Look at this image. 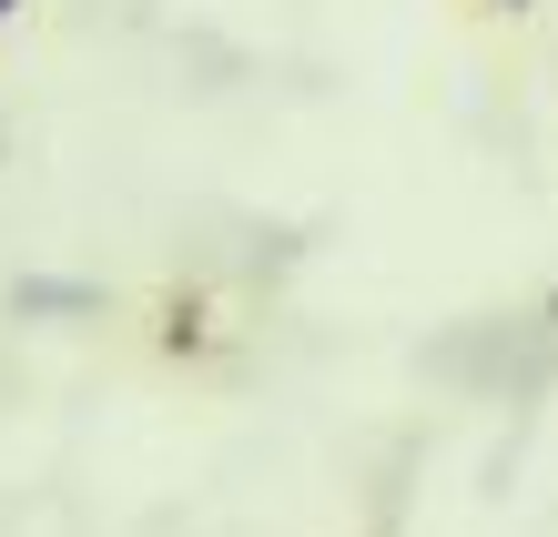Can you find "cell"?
I'll use <instances>...</instances> for the list:
<instances>
[{
    "mask_svg": "<svg viewBox=\"0 0 558 537\" xmlns=\"http://www.w3.org/2000/svg\"><path fill=\"white\" fill-rule=\"evenodd\" d=\"M214 345V305L204 294H162V355H204Z\"/></svg>",
    "mask_w": 558,
    "mask_h": 537,
    "instance_id": "obj_1",
    "label": "cell"
},
{
    "mask_svg": "<svg viewBox=\"0 0 558 537\" xmlns=\"http://www.w3.org/2000/svg\"><path fill=\"white\" fill-rule=\"evenodd\" d=\"M487 11H508V21H518V11H538V0H487Z\"/></svg>",
    "mask_w": 558,
    "mask_h": 537,
    "instance_id": "obj_2",
    "label": "cell"
},
{
    "mask_svg": "<svg viewBox=\"0 0 558 537\" xmlns=\"http://www.w3.org/2000/svg\"><path fill=\"white\" fill-rule=\"evenodd\" d=\"M0 21H21V0H0Z\"/></svg>",
    "mask_w": 558,
    "mask_h": 537,
    "instance_id": "obj_3",
    "label": "cell"
}]
</instances>
